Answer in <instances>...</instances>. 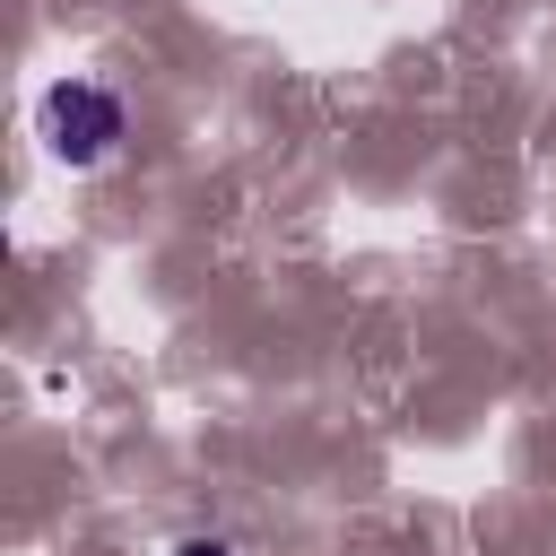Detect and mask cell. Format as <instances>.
<instances>
[{"mask_svg":"<svg viewBox=\"0 0 556 556\" xmlns=\"http://www.w3.org/2000/svg\"><path fill=\"white\" fill-rule=\"evenodd\" d=\"M43 139L61 165H96L113 139H122V96L96 87V78H61L43 87Z\"/></svg>","mask_w":556,"mask_h":556,"instance_id":"obj_1","label":"cell"},{"mask_svg":"<svg viewBox=\"0 0 556 556\" xmlns=\"http://www.w3.org/2000/svg\"><path fill=\"white\" fill-rule=\"evenodd\" d=\"M174 556H235V547H226V539H182Z\"/></svg>","mask_w":556,"mask_h":556,"instance_id":"obj_2","label":"cell"}]
</instances>
